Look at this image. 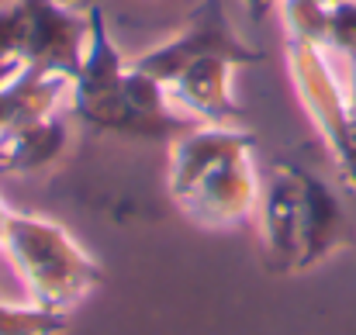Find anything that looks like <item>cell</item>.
I'll return each mask as SVG.
<instances>
[{
  "label": "cell",
  "mask_w": 356,
  "mask_h": 335,
  "mask_svg": "<svg viewBox=\"0 0 356 335\" xmlns=\"http://www.w3.org/2000/svg\"><path fill=\"white\" fill-rule=\"evenodd\" d=\"M329 3L322 0H280L277 14L287 31V42H305V45H322L329 35Z\"/></svg>",
  "instance_id": "12"
},
{
  "label": "cell",
  "mask_w": 356,
  "mask_h": 335,
  "mask_svg": "<svg viewBox=\"0 0 356 335\" xmlns=\"http://www.w3.org/2000/svg\"><path fill=\"white\" fill-rule=\"evenodd\" d=\"M0 256L21 280L28 301L52 311H73L101 284L97 259L63 224L42 215L14 211Z\"/></svg>",
  "instance_id": "1"
},
{
  "label": "cell",
  "mask_w": 356,
  "mask_h": 335,
  "mask_svg": "<svg viewBox=\"0 0 356 335\" xmlns=\"http://www.w3.org/2000/svg\"><path fill=\"white\" fill-rule=\"evenodd\" d=\"M236 63L229 59H197L187 70H180L166 90L180 111H187L197 121H222L238 114L236 101Z\"/></svg>",
  "instance_id": "8"
},
{
  "label": "cell",
  "mask_w": 356,
  "mask_h": 335,
  "mask_svg": "<svg viewBox=\"0 0 356 335\" xmlns=\"http://www.w3.org/2000/svg\"><path fill=\"white\" fill-rule=\"evenodd\" d=\"M322 3H329V7H336V3H339V0H322Z\"/></svg>",
  "instance_id": "20"
},
{
  "label": "cell",
  "mask_w": 356,
  "mask_h": 335,
  "mask_svg": "<svg viewBox=\"0 0 356 335\" xmlns=\"http://www.w3.org/2000/svg\"><path fill=\"white\" fill-rule=\"evenodd\" d=\"M21 70V63L0 66V135L14 124V101H10V76Z\"/></svg>",
  "instance_id": "15"
},
{
  "label": "cell",
  "mask_w": 356,
  "mask_h": 335,
  "mask_svg": "<svg viewBox=\"0 0 356 335\" xmlns=\"http://www.w3.org/2000/svg\"><path fill=\"white\" fill-rule=\"evenodd\" d=\"M343 76H346V90H350V104H353V111H356V56L353 59H346Z\"/></svg>",
  "instance_id": "17"
},
{
  "label": "cell",
  "mask_w": 356,
  "mask_h": 335,
  "mask_svg": "<svg viewBox=\"0 0 356 335\" xmlns=\"http://www.w3.org/2000/svg\"><path fill=\"white\" fill-rule=\"evenodd\" d=\"M177 204L194 222L211 224V228L249 222L256 215V204H259V177H256L252 156H242V159L218 166L191 194H184Z\"/></svg>",
  "instance_id": "7"
},
{
  "label": "cell",
  "mask_w": 356,
  "mask_h": 335,
  "mask_svg": "<svg viewBox=\"0 0 356 335\" xmlns=\"http://www.w3.org/2000/svg\"><path fill=\"white\" fill-rule=\"evenodd\" d=\"M70 311H52L35 301H3L0 297V335H63Z\"/></svg>",
  "instance_id": "11"
},
{
  "label": "cell",
  "mask_w": 356,
  "mask_h": 335,
  "mask_svg": "<svg viewBox=\"0 0 356 335\" xmlns=\"http://www.w3.org/2000/svg\"><path fill=\"white\" fill-rule=\"evenodd\" d=\"M242 3H245V14H249L252 24H263V21L280 7V0H242Z\"/></svg>",
  "instance_id": "16"
},
{
  "label": "cell",
  "mask_w": 356,
  "mask_h": 335,
  "mask_svg": "<svg viewBox=\"0 0 356 335\" xmlns=\"http://www.w3.org/2000/svg\"><path fill=\"white\" fill-rule=\"evenodd\" d=\"M70 149V121L63 111L10 124L0 135V173L24 177L52 170Z\"/></svg>",
  "instance_id": "10"
},
{
  "label": "cell",
  "mask_w": 356,
  "mask_h": 335,
  "mask_svg": "<svg viewBox=\"0 0 356 335\" xmlns=\"http://www.w3.org/2000/svg\"><path fill=\"white\" fill-rule=\"evenodd\" d=\"M325 49L336 59H353L356 56V0H339L329 10V35H325Z\"/></svg>",
  "instance_id": "14"
},
{
  "label": "cell",
  "mask_w": 356,
  "mask_h": 335,
  "mask_svg": "<svg viewBox=\"0 0 356 335\" xmlns=\"http://www.w3.org/2000/svg\"><path fill=\"white\" fill-rule=\"evenodd\" d=\"M263 249L273 270L298 273L301 242H305V166L277 163L266 180H259L256 215Z\"/></svg>",
  "instance_id": "5"
},
{
  "label": "cell",
  "mask_w": 356,
  "mask_h": 335,
  "mask_svg": "<svg viewBox=\"0 0 356 335\" xmlns=\"http://www.w3.org/2000/svg\"><path fill=\"white\" fill-rule=\"evenodd\" d=\"M197 59H229L242 66H259L263 63V49L249 45L225 14L222 0H201L197 10L191 14V21L170 35L166 42L152 45L149 52H142L138 59H131L142 73L156 76L159 83H170L180 70H187Z\"/></svg>",
  "instance_id": "3"
},
{
  "label": "cell",
  "mask_w": 356,
  "mask_h": 335,
  "mask_svg": "<svg viewBox=\"0 0 356 335\" xmlns=\"http://www.w3.org/2000/svg\"><path fill=\"white\" fill-rule=\"evenodd\" d=\"M10 218H14V211L7 208V201L0 197V249H3V238H7V228H10Z\"/></svg>",
  "instance_id": "18"
},
{
  "label": "cell",
  "mask_w": 356,
  "mask_h": 335,
  "mask_svg": "<svg viewBox=\"0 0 356 335\" xmlns=\"http://www.w3.org/2000/svg\"><path fill=\"white\" fill-rule=\"evenodd\" d=\"M66 3H73V7H94L97 0H66Z\"/></svg>",
  "instance_id": "19"
},
{
  "label": "cell",
  "mask_w": 356,
  "mask_h": 335,
  "mask_svg": "<svg viewBox=\"0 0 356 335\" xmlns=\"http://www.w3.org/2000/svg\"><path fill=\"white\" fill-rule=\"evenodd\" d=\"M287 73L343 183L356 190V111L350 104L346 76L336 66V56L322 45L287 42Z\"/></svg>",
  "instance_id": "2"
},
{
  "label": "cell",
  "mask_w": 356,
  "mask_h": 335,
  "mask_svg": "<svg viewBox=\"0 0 356 335\" xmlns=\"http://www.w3.org/2000/svg\"><path fill=\"white\" fill-rule=\"evenodd\" d=\"M24 38H28V17L21 0H3L0 3V66L21 63L24 56Z\"/></svg>",
  "instance_id": "13"
},
{
  "label": "cell",
  "mask_w": 356,
  "mask_h": 335,
  "mask_svg": "<svg viewBox=\"0 0 356 335\" xmlns=\"http://www.w3.org/2000/svg\"><path fill=\"white\" fill-rule=\"evenodd\" d=\"M350 235H353V222L336 187L325 177L305 170V242H301L298 270L318 266L336 249H343Z\"/></svg>",
  "instance_id": "9"
},
{
  "label": "cell",
  "mask_w": 356,
  "mask_h": 335,
  "mask_svg": "<svg viewBox=\"0 0 356 335\" xmlns=\"http://www.w3.org/2000/svg\"><path fill=\"white\" fill-rule=\"evenodd\" d=\"M21 3L28 17L21 66L73 80L90 38V7H73L66 0H21Z\"/></svg>",
  "instance_id": "4"
},
{
  "label": "cell",
  "mask_w": 356,
  "mask_h": 335,
  "mask_svg": "<svg viewBox=\"0 0 356 335\" xmlns=\"http://www.w3.org/2000/svg\"><path fill=\"white\" fill-rule=\"evenodd\" d=\"M256 149V135L236 128V124H222V121H201L194 128H187L180 138L170 142V194L173 201H180L184 194H191L208 173H215L218 166L252 156Z\"/></svg>",
  "instance_id": "6"
}]
</instances>
